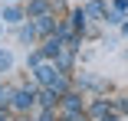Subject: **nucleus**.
Returning <instances> with one entry per match:
<instances>
[{
	"mask_svg": "<svg viewBox=\"0 0 128 121\" xmlns=\"http://www.w3.org/2000/svg\"><path fill=\"white\" fill-rule=\"evenodd\" d=\"M59 72H62L59 65H49V62H40V65H36V79H40L43 85H53Z\"/></svg>",
	"mask_w": 128,
	"mask_h": 121,
	"instance_id": "3",
	"label": "nucleus"
},
{
	"mask_svg": "<svg viewBox=\"0 0 128 121\" xmlns=\"http://www.w3.org/2000/svg\"><path fill=\"white\" fill-rule=\"evenodd\" d=\"M118 108H122V111L128 115V98H122V102H118Z\"/></svg>",
	"mask_w": 128,
	"mask_h": 121,
	"instance_id": "15",
	"label": "nucleus"
},
{
	"mask_svg": "<svg viewBox=\"0 0 128 121\" xmlns=\"http://www.w3.org/2000/svg\"><path fill=\"white\" fill-rule=\"evenodd\" d=\"M43 59H46V56H43V53L36 49V53H30V56H26V65H33V69H36V65H40Z\"/></svg>",
	"mask_w": 128,
	"mask_h": 121,
	"instance_id": "12",
	"label": "nucleus"
},
{
	"mask_svg": "<svg viewBox=\"0 0 128 121\" xmlns=\"http://www.w3.org/2000/svg\"><path fill=\"white\" fill-rule=\"evenodd\" d=\"M0 69H4V72H10V69H13V56H10V53H4V49H0Z\"/></svg>",
	"mask_w": 128,
	"mask_h": 121,
	"instance_id": "9",
	"label": "nucleus"
},
{
	"mask_svg": "<svg viewBox=\"0 0 128 121\" xmlns=\"http://www.w3.org/2000/svg\"><path fill=\"white\" fill-rule=\"evenodd\" d=\"M36 33H40V36H53V33H56V16H53V13L36 16Z\"/></svg>",
	"mask_w": 128,
	"mask_h": 121,
	"instance_id": "4",
	"label": "nucleus"
},
{
	"mask_svg": "<svg viewBox=\"0 0 128 121\" xmlns=\"http://www.w3.org/2000/svg\"><path fill=\"white\" fill-rule=\"evenodd\" d=\"M125 36H128V23H125Z\"/></svg>",
	"mask_w": 128,
	"mask_h": 121,
	"instance_id": "18",
	"label": "nucleus"
},
{
	"mask_svg": "<svg viewBox=\"0 0 128 121\" xmlns=\"http://www.w3.org/2000/svg\"><path fill=\"white\" fill-rule=\"evenodd\" d=\"M36 36H40V33H36V23H23V26L16 30V39H20V43H33Z\"/></svg>",
	"mask_w": 128,
	"mask_h": 121,
	"instance_id": "5",
	"label": "nucleus"
},
{
	"mask_svg": "<svg viewBox=\"0 0 128 121\" xmlns=\"http://www.w3.org/2000/svg\"><path fill=\"white\" fill-rule=\"evenodd\" d=\"M0 121H10V118H7V111H4V108H0Z\"/></svg>",
	"mask_w": 128,
	"mask_h": 121,
	"instance_id": "16",
	"label": "nucleus"
},
{
	"mask_svg": "<svg viewBox=\"0 0 128 121\" xmlns=\"http://www.w3.org/2000/svg\"><path fill=\"white\" fill-rule=\"evenodd\" d=\"M86 13H89V16H102V13H105V3H98V0H95V3L86 7Z\"/></svg>",
	"mask_w": 128,
	"mask_h": 121,
	"instance_id": "10",
	"label": "nucleus"
},
{
	"mask_svg": "<svg viewBox=\"0 0 128 121\" xmlns=\"http://www.w3.org/2000/svg\"><path fill=\"white\" fill-rule=\"evenodd\" d=\"M10 95H13L10 88H4V85H0V105H10Z\"/></svg>",
	"mask_w": 128,
	"mask_h": 121,
	"instance_id": "14",
	"label": "nucleus"
},
{
	"mask_svg": "<svg viewBox=\"0 0 128 121\" xmlns=\"http://www.w3.org/2000/svg\"><path fill=\"white\" fill-rule=\"evenodd\" d=\"M0 36H4V23H0Z\"/></svg>",
	"mask_w": 128,
	"mask_h": 121,
	"instance_id": "17",
	"label": "nucleus"
},
{
	"mask_svg": "<svg viewBox=\"0 0 128 121\" xmlns=\"http://www.w3.org/2000/svg\"><path fill=\"white\" fill-rule=\"evenodd\" d=\"M105 20L112 23V26H118V23H125V16H122L118 10H112V13H105Z\"/></svg>",
	"mask_w": 128,
	"mask_h": 121,
	"instance_id": "13",
	"label": "nucleus"
},
{
	"mask_svg": "<svg viewBox=\"0 0 128 121\" xmlns=\"http://www.w3.org/2000/svg\"><path fill=\"white\" fill-rule=\"evenodd\" d=\"M0 20H4V23H23V10L20 7H7Z\"/></svg>",
	"mask_w": 128,
	"mask_h": 121,
	"instance_id": "7",
	"label": "nucleus"
},
{
	"mask_svg": "<svg viewBox=\"0 0 128 121\" xmlns=\"http://www.w3.org/2000/svg\"><path fill=\"white\" fill-rule=\"evenodd\" d=\"M59 102H62V111H66V118H72V115H82V98H79L76 92H66Z\"/></svg>",
	"mask_w": 128,
	"mask_h": 121,
	"instance_id": "2",
	"label": "nucleus"
},
{
	"mask_svg": "<svg viewBox=\"0 0 128 121\" xmlns=\"http://www.w3.org/2000/svg\"><path fill=\"white\" fill-rule=\"evenodd\" d=\"M86 20H89L86 10H72V26H76V30H86Z\"/></svg>",
	"mask_w": 128,
	"mask_h": 121,
	"instance_id": "8",
	"label": "nucleus"
},
{
	"mask_svg": "<svg viewBox=\"0 0 128 121\" xmlns=\"http://www.w3.org/2000/svg\"><path fill=\"white\" fill-rule=\"evenodd\" d=\"M105 111H108L105 102H92V108H89V115H95V118H98V115H105Z\"/></svg>",
	"mask_w": 128,
	"mask_h": 121,
	"instance_id": "11",
	"label": "nucleus"
},
{
	"mask_svg": "<svg viewBox=\"0 0 128 121\" xmlns=\"http://www.w3.org/2000/svg\"><path fill=\"white\" fill-rule=\"evenodd\" d=\"M43 13H53V3L49 0H33L30 3V16H43Z\"/></svg>",
	"mask_w": 128,
	"mask_h": 121,
	"instance_id": "6",
	"label": "nucleus"
},
{
	"mask_svg": "<svg viewBox=\"0 0 128 121\" xmlns=\"http://www.w3.org/2000/svg\"><path fill=\"white\" fill-rule=\"evenodd\" d=\"M33 105H36V88H30V85H23V88H16L10 95V108L13 111H30Z\"/></svg>",
	"mask_w": 128,
	"mask_h": 121,
	"instance_id": "1",
	"label": "nucleus"
}]
</instances>
